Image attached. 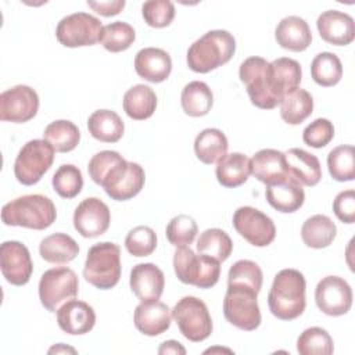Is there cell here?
<instances>
[{
  "mask_svg": "<svg viewBox=\"0 0 355 355\" xmlns=\"http://www.w3.org/2000/svg\"><path fill=\"white\" fill-rule=\"evenodd\" d=\"M306 282L297 269H282L276 273L268 294L269 311L280 320H293L301 316L306 306Z\"/></svg>",
  "mask_w": 355,
  "mask_h": 355,
  "instance_id": "cell-1",
  "label": "cell"
},
{
  "mask_svg": "<svg viewBox=\"0 0 355 355\" xmlns=\"http://www.w3.org/2000/svg\"><path fill=\"white\" fill-rule=\"evenodd\" d=\"M236 51V39L225 29L204 33L187 50V65L193 72L208 73L232 60Z\"/></svg>",
  "mask_w": 355,
  "mask_h": 355,
  "instance_id": "cell-2",
  "label": "cell"
},
{
  "mask_svg": "<svg viewBox=\"0 0 355 355\" xmlns=\"http://www.w3.org/2000/svg\"><path fill=\"white\" fill-rule=\"evenodd\" d=\"M55 218L54 202L43 194L21 196L1 208V220L7 226L44 230L55 222Z\"/></svg>",
  "mask_w": 355,
  "mask_h": 355,
  "instance_id": "cell-3",
  "label": "cell"
},
{
  "mask_svg": "<svg viewBox=\"0 0 355 355\" xmlns=\"http://www.w3.org/2000/svg\"><path fill=\"white\" fill-rule=\"evenodd\" d=\"M239 78L245 85L252 105L261 110H273L280 105L284 94L275 85L269 62L262 57H248L239 68Z\"/></svg>",
  "mask_w": 355,
  "mask_h": 355,
  "instance_id": "cell-4",
  "label": "cell"
},
{
  "mask_svg": "<svg viewBox=\"0 0 355 355\" xmlns=\"http://www.w3.org/2000/svg\"><path fill=\"white\" fill-rule=\"evenodd\" d=\"M121 248L111 241L92 245L83 266L85 280L98 290L115 287L121 279Z\"/></svg>",
  "mask_w": 355,
  "mask_h": 355,
  "instance_id": "cell-5",
  "label": "cell"
},
{
  "mask_svg": "<svg viewBox=\"0 0 355 355\" xmlns=\"http://www.w3.org/2000/svg\"><path fill=\"white\" fill-rule=\"evenodd\" d=\"M173 270L184 284L211 288L219 280L220 262L204 254L197 255L189 245L178 247L173 254Z\"/></svg>",
  "mask_w": 355,
  "mask_h": 355,
  "instance_id": "cell-6",
  "label": "cell"
},
{
  "mask_svg": "<svg viewBox=\"0 0 355 355\" xmlns=\"http://www.w3.org/2000/svg\"><path fill=\"white\" fill-rule=\"evenodd\" d=\"M255 290L244 286H227L223 300V315L234 327L252 331L259 327L262 316Z\"/></svg>",
  "mask_w": 355,
  "mask_h": 355,
  "instance_id": "cell-7",
  "label": "cell"
},
{
  "mask_svg": "<svg viewBox=\"0 0 355 355\" xmlns=\"http://www.w3.org/2000/svg\"><path fill=\"white\" fill-rule=\"evenodd\" d=\"M54 151L53 146L44 139H33L25 143L14 162L17 180L24 186L36 184L51 168Z\"/></svg>",
  "mask_w": 355,
  "mask_h": 355,
  "instance_id": "cell-8",
  "label": "cell"
},
{
  "mask_svg": "<svg viewBox=\"0 0 355 355\" xmlns=\"http://www.w3.org/2000/svg\"><path fill=\"white\" fill-rule=\"evenodd\" d=\"M172 318L182 336L189 341H204L212 333L214 326L209 311L205 302L197 297L186 295L180 298L172 309Z\"/></svg>",
  "mask_w": 355,
  "mask_h": 355,
  "instance_id": "cell-9",
  "label": "cell"
},
{
  "mask_svg": "<svg viewBox=\"0 0 355 355\" xmlns=\"http://www.w3.org/2000/svg\"><path fill=\"white\" fill-rule=\"evenodd\" d=\"M78 291L79 279L67 266L47 269L39 280V300L49 312H55L64 302L73 300Z\"/></svg>",
  "mask_w": 355,
  "mask_h": 355,
  "instance_id": "cell-10",
  "label": "cell"
},
{
  "mask_svg": "<svg viewBox=\"0 0 355 355\" xmlns=\"http://www.w3.org/2000/svg\"><path fill=\"white\" fill-rule=\"evenodd\" d=\"M146 182L144 169L132 161L121 158L105 173L101 180V187L107 196L115 201H126L137 196Z\"/></svg>",
  "mask_w": 355,
  "mask_h": 355,
  "instance_id": "cell-11",
  "label": "cell"
},
{
  "mask_svg": "<svg viewBox=\"0 0 355 355\" xmlns=\"http://www.w3.org/2000/svg\"><path fill=\"white\" fill-rule=\"evenodd\" d=\"M101 21L89 12H73L64 17L57 28L55 37L65 47L93 46L101 40Z\"/></svg>",
  "mask_w": 355,
  "mask_h": 355,
  "instance_id": "cell-12",
  "label": "cell"
},
{
  "mask_svg": "<svg viewBox=\"0 0 355 355\" xmlns=\"http://www.w3.org/2000/svg\"><path fill=\"white\" fill-rule=\"evenodd\" d=\"M233 226L254 247H268L276 237L273 220L262 211L250 205L240 207L234 211Z\"/></svg>",
  "mask_w": 355,
  "mask_h": 355,
  "instance_id": "cell-13",
  "label": "cell"
},
{
  "mask_svg": "<svg viewBox=\"0 0 355 355\" xmlns=\"http://www.w3.org/2000/svg\"><path fill=\"white\" fill-rule=\"evenodd\" d=\"M39 110V96L26 85H17L0 94V119L24 123L31 121Z\"/></svg>",
  "mask_w": 355,
  "mask_h": 355,
  "instance_id": "cell-14",
  "label": "cell"
},
{
  "mask_svg": "<svg viewBox=\"0 0 355 355\" xmlns=\"http://www.w3.org/2000/svg\"><path fill=\"white\" fill-rule=\"evenodd\" d=\"M315 302L324 315H345L352 306V288L340 276H326L316 284Z\"/></svg>",
  "mask_w": 355,
  "mask_h": 355,
  "instance_id": "cell-15",
  "label": "cell"
},
{
  "mask_svg": "<svg viewBox=\"0 0 355 355\" xmlns=\"http://www.w3.org/2000/svg\"><path fill=\"white\" fill-rule=\"evenodd\" d=\"M73 227L85 239L104 234L111 222L108 205L97 197H87L78 204L73 212Z\"/></svg>",
  "mask_w": 355,
  "mask_h": 355,
  "instance_id": "cell-16",
  "label": "cell"
},
{
  "mask_svg": "<svg viewBox=\"0 0 355 355\" xmlns=\"http://www.w3.org/2000/svg\"><path fill=\"white\" fill-rule=\"evenodd\" d=\"M0 268L10 284H26L33 272V262L26 245L17 240L4 241L0 245Z\"/></svg>",
  "mask_w": 355,
  "mask_h": 355,
  "instance_id": "cell-17",
  "label": "cell"
},
{
  "mask_svg": "<svg viewBox=\"0 0 355 355\" xmlns=\"http://www.w3.org/2000/svg\"><path fill=\"white\" fill-rule=\"evenodd\" d=\"M320 37L334 46H348L355 39L354 18L338 10L323 11L316 19Z\"/></svg>",
  "mask_w": 355,
  "mask_h": 355,
  "instance_id": "cell-18",
  "label": "cell"
},
{
  "mask_svg": "<svg viewBox=\"0 0 355 355\" xmlns=\"http://www.w3.org/2000/svg\"><path fill=\"white\" fill-rule=\"evenodd\" d=\"M129 284L132 293L140 300V302L155 301L159 300L164 293L165 276L155 263H137L130 270Z\"/></svg>",
  "mask_w": 355,
  "mask_h": 355,
  "instance_id": "cell-19",
  "label": "cell"
},
{
  "mask_svg": "<svg viewBox=\"0 0 355 355\" xmlns=\"http://www.w3.org/2000/svg\"><path fill=\"white\" fill-rule=\"evenodd\" d=\"M266 201L272 208L283 214H291L298 211L305 201V191L302 184L293 176L266 184L265 189Z\"/></svg>",
  "mask_w": 355,
  "mask_h": 355,
  "instance_id": "cell-20",
  "label": "cell"
},
{
  "mask_svg": "<svg viewBox=\"0 0 355 355\" xmlns=\"http://www.w3.org/2000/svg\"><path fill=\"white\" fill-rule=\"evenodd\" d=\"M57 323L64 333L82 336L94 327L96 312L85 301L69 300L57 309Z\"/></svg>",
  "mask_w": 355,
  "mask_h": 355,
  "instance_id": "cell-21",
  "label": "cell"
},
{
  "mask_svg": "<svg viewBox=\"0 0 355 355\" xmlns=\"http://www.w3.org/2000/svg\"><path fill=\"white\" fill-rule=\"evenodd\" d=\"M136 329L144 336H159L171 327L172 311L158 300L140 302L133 313Z\"/></svg>",
  "mask_w": 355,
  "mask_h": 355,
  "instance_id": "cell-22",
  "label": "cell"
},
{
  "mask_svg": "<svg viewBox=\"0 0 355 355\" xmlns=\"http://www.w3.org/2000/svg\"><path fill=\"white\" fill-rule=\"evenodd\" d=\"M135 69L140 78L151 83L166 80L172 71L171 55L158 47H144L135 57Z\"/></svg>",
  "mask_w": 355,
  "mask_h": 355,
  "instance_id": "cell-23",
  "label": "cell"
},
{
  "mask_svg": "<svg viewBox=\"0 0 355 355\" xmlns=\"http://www.w3.org/2000/svg\"><path fill=\"white\" fill-rule=\"evenodd\" d=\"M277 44L290 51H304L312 42V32L308 22L297 15L284 17L275 29Z\"/></svg>",
  "mask_w": 355,
  "mask_h": 355,
  "instance_id": "cell-24",
  "label": "cell"
},
{
  "mask_svg": "<svg viewBox=\"0 0 355 355\" xmlns=\"http://www.w3.org/2000/svg\"><path fill=\"white\" fill-rule=\"evenodd\" d=\"M251 161V173L265 186L282 180L291 175L288 172L284 153L275 148H262L254 154Z\"/></svg>",
  "mask_w": 355,
  "mask_h": 355,
  "instance_id": "cell-25",
  "label": "cell"
},
{
  "mask_svg": "<svg viewBox=\"0 0 355 355\" xmlns=\"http://www.w3.org/2000/svg\"><path fill=\"white\" fill-rule=\"evenodd\" d=\"M288 172L304 186H316L322 179V166L316 155L302 150L290 148L284 153Z\"/></svg>",
  "mask_w": 355,
  "mask_h": 355,
  "instance_id": "cell-26",
  "label": "cell"
},
{
  "mask_svg": "<svg viewBox=\"0 0 355 355\" xmlns=\"http://www.w3.org/2000/svg\"><path fill=\"white\" fill-rule=\"evenodd\" d=\"M215 175L223 187H239L244 184L251 175V161L241 153L226 154L216 162Z\"/></svg>",
  "mask_w": 355,
  "mask_h": 355,
  "instance_id": "cell-27",
  "label": "cell"
},
{
  "mask_svg": "<svg viewBox=\"0 0 355 355\" xmlns=\"http://www.w3.org/2000/svg\"><path fill=\"white\" fill-rule=\"evenodd\" d=\"M122 105L129 118L135 121H144L155 112L157 94L150 86L139 83L126 90Z\"/></svg>",
  "mask_w": 355,
  "mask_h": 355,
  "instance_id": "cell-28",
  "label": "cell"
},
{
  "mask_svg": "<svg viewBox=\"0 0 355 355\" xmlns=\"http://www.w3.org/2000/svg\"><path fill=\"white\" fill-rule=\"evenodd\" d=\"M39 254L49 263L62 265L78 257L79 245L65 233H53L40 241Z\"/></svg>",
  "mask_w": 355,
  "mask_h": 355,
  "instance_id": "cell-29",
  "label": "cell"
},
{
  "mask_svg": "<svg viewBox=\"0 0 355 355\" xmlns=\"http://www.w3.org/2000/svg\"><path fill=\"white\" fill-rule=\"evenodd\" d=\"M87 129L92 137L103 143H116L125 132L121 116L111 110H97L87 119Z\"/></svg>",
  "mask_w": 355,
  "mask_h": 355,
  "instance_id": "cell-30",
  "label": "cell"
},
{
  "mask_svg": "<svg viewBox=\"0 0 355 355\" xmlns=\"http://www.w3.org/2000/svg\"><path fill=\"white\" fill-rule=\"evenodd\" d=\"M337 236L336 223L322 214L308 218L301 227V237L306 247L320 250L329 247Z\"/></svg>",
  "mask_w": 355,
  "mask_h": 355,
  "instance_id": "cell-31",
  "label": "cell"
},
{
  "mask_svg": "<svg viewBox=\"0 0 355 355\" xmlns=\"http://www.w3.org/2000/svg\"><path fill=\"white\" fill-rule=\"evenodd\" d=\"M229 141L226 135L216 128H207L201 130L194 140L196 157L207 165L218 162L227 154Z\"/></svg>",
  "mask_w": 355,
  "mask_h": 355,
  "instance_id": "cell-32",
  "label": "cell"
},
{
  "mask_svg": "<svg viewBox=\"0 0 355 355\" xmlns=\"http://www.w3.org/2000/svg\"><path fill=\"white\" fill-rule=\"evenodd\" d=\"M180 103L184 114L189 116H204L214 105V94L205 82L193 80L183 87Z\"/></svg>",
  "mask_w": 355,
  "mask_h": 355,
  "instance_id": "cell-33",
  "label": "cell"
},
{
  "mask_svg": "<svg viewBox=\"0 0 355 355\" xmlns=\"http://www.w3.org/2000/svg\"><path fill=\"white\" fill-rule=\"evenodd\" d=\"M313 112V98L305 89L297 87L284 94L280 103V116L288 125H300Z\"/></svg>",
  "mask_w": 355,
  "mask_h": 355,
  "instance_id": "cell-34",
  "label": "cell"
},
{
  "mask_svg": "<svg viewBox=\"0 0 355 355\" xmlns=\"http://www.w3.org/2000/svg\"><path fill=\"white\" fill-rule=\"evenodd\" d=\"M43 139L47 140L57 153H69L79 144L80 132L73 122L57 119L44 128Z\"/></svg>",
  "mask_w": 355,
  "mask_h": 355,
  "instance_id": "cell-35",
  "label": "cell"
},
{
  "mask_svg": "<svg viewBox=\"0 0 355 355\" xmlns=\"http://www.w3.org/2000/svg\"><path fill=\"white\" fill-rule=\"evenodd\" d=\"M311 76L319 86H336L343 78V64L334 53L322 51L311 62Z\"/></svg>",
  "mask_w": 355,
  "mask_h": 355,
  "instance_id": "cell-36",
  "label": "cell"
},
{
  "mask_svg": "<svg viewBox=\"0 0 355 355\" xmlns=\"http://www.w3.org/2000/svg\"><path fill=\"white\" fill-rule=\"evenodd\" d=\"M197 251L198 254L208 255L218 262H223L233 251V241L225 230L211 227L200 234L197 240Z\"/></svg>",
  "mask_w": 355,
  "mask_h": 355,
  "instance_id": "cell-37",
  "label": "cell"
},
{
  "mask_svg": "<svg viewBox=\"0 0 355 355\" xmlns=\"http://www.w3.org/2000/svg\"><path fill=\"white\" fill-rule=\"evenodd\" d=\"M269 71L275 85L283 94L300 87L302 69L298 61L288 57H280L269 62Z\"/></svg>",
  "mask_w": 355,
  "mask_h": 355,
  "instance_id": "cell-38",
  "label": "cell"
},
{
  "mask_svg": "<svg viewBox=\"0 0 355 355\" xmlns=\"http://www.w3.org/2000/svg\"><path fill=\"white\" fill-rule=\"evenodd\" d=\"M330 176L337 182H349L355 178V150L351 144L334 147L327 155Z\"/></svg>",
  "mask_w": 355,
  "mask_h": 355,
  "instance_id": "cell-39",
  "label": "cell"
},
{
  "mask_svg": "<svg viewBox=\"0 0 355 355\" xmlns=\"http://www.w3.org/2000/svg\"><path fill=\"white\" fill-rule=\"evenodd\" d=\"M297 351L301 355H330L334 351L333 338L323 327H308L297 338Z\"/></svg>",
  "mask_w": 355,
  "mask_h": 355,
  "instance_id": "cell-40",
  "label": "cell"
},
{
  "mask_svg": "<svg viewBox=\"0 0 355 355\" xmlns=\"http://www.w3.org/2000/svg\"><path fill=\"white\" fill-rule=\"evenodd\" d=\"M136 39L133 26L123 21H115L103 28L100 43L110 53H119L128 50Z\"/></svg>",
  "mask_w": 355,
  "mask_h": 355,
  "instance_id": "cell-41",
  "label": "cell"
},
{
  "mask_svg": "<svg viewBox=\"0 0 355 355\" xmlns=\"http://www.w3.org/2000/svg\"><path fill=\"white\" fill-rule=\"evenodd\" d=\"M263 273L259 265L250 259H240L234 262L227 273V286H244L261 291Z\"/></svg>",
  "mask_w": 355,
  "mask_h": 355,
  "instance_id": "cell-42",
  "label": "cell"
},
{
  "mask_svg": "<svg viewBox=\"0 0 355 355\" xmlns=\"http://www.w3.org/2000/svg\"><path fill=\"white\" fill-rule=\"evenodd\" d=\"M51 184L60 197L69 200L82 191L83 176L78 166L72 164H62L53 175Z\"/></svg>",
  "mask_w": 355,
  "mask_h": 355,
  "instance_id": "cell-43",
  "label": "cell"
},
{
  "mask_svg": "<svg viewBox=\"0 0 355 355\" xmlns=\"http://www.w3.org/2000/svg\"><path fill=\"white\" fill-rule=\"evenodd\" d=\"M198 233L197 222L184 214L173 216L166 225V239L173 247L190 245Z\"/></svg>",
  "mask_w": 355,
  "mask_h": 355,
  "instance_id": "cell-44",
  "label": "cell"
},
{
  "mask_svg": "<svg viewBox=\"0 0 355 355\" xmlns=\"http://www.w3.org/2000/svg\"><path fill=\"white\" fill-rule=\"evenodd\" d=\"M125 247L133 257H148L157 247V234L150 226H136L126 234Z\"/></svg>",
  "mask_w": 355,
  "mask_h": 355,
  "instance_id": "cell-45",
  "label": "cell"
},
{
  "mask_svg": "<svg viewBox=\"0 0 355 355\" xmlns=\"http://www.w3.org/2000/svg\"><path fill=\"white\" fill-rule=\"evenodd\" d=\"M144 22L151 28H165L175 18V4L169 0H150L141 6Z\"/></svg>",
  "mask_w": 355,
  "mask_h": 355,
  "instance_id": "cell-46",
  "label": "cell"
},
{
  "mask_svg": "<svg viewBox=\"0 0 355 355\" xmlns=\"http://www.w3.org/2000/svg\"><path fill=\"white\" fill-rule=\"evenodd\" d=\"M334 137V126L326 118H318L305 126L302 132V140L306 146L313 148H322L327 146Z\"/></svg>",
  "mask_w": 355,
  "mask_h": 355,
  "instance_id": "cell-47",
  "label": "cell"
},
{
  "mask_svg": "<svg viewBox=\"0 0 355 355\" xmlns=\"http://www.w3.org/2000/svg\"><path fill=\"white\" fill-rule=\"evenodd\" d=\"M121 158H123V157L118 151H114V150H103V151L94 154L87 165V171H89L92 180L100 186L105 173Z\"/></svg>",
  "mask_w": 355,
  "mask_h": 355,
  "instance_id": "cell-48",
  "label": "cell"
},
{
  "mask_svg": "<svg viewBox=\"0 0 355 355\" xmlns=\"http://www.w3.org/2000/svg\"><path fill=\"white\" fill-rule=\"evenodd\" d=\"M333 212L343 223L355 222V191L352 189L340 191L333 200Z\"/></svg>",
  "mask_w": 355,
  "mask_h": 355,
  "instance_id": "cell-49",
  "label": "cell"
},
{
  "mask_svg": "<svg viewBox=\"0 0 355 355\" xmlns=\"http://www.w3.org/2000/svg\"><path fill=\"white\" fill-rule=\"evenodd\" d=\"M125 0H108V1H87V6L103 17H112L119 14L125 7Z\"/></svg>",
  "mask_w": 355,
  "mask_h": 355,
  "instance_id": "cell-50",
  "label": "cell"
},
{
  "mask_svg": "<svg viewBox=\"0 0 355 355\" xmlns=\"http://www.w3.org/2000/svg\"><path fill=\"white\" fill-rule=\"evenodd\" d=\"M158 354H161V355H166V354L184 355L186 354V348L179 341H176V340H166V341H164L159 345Z\"/></svg>",
  "mask_w": 355,
  "mask_h": 355,
  "instance_id": "cell-51",
  "label": "cell"
},
{
  "mask_svg": "<svg viewBox=\"0 0 355 355\" xmlns=\"http://www.w3.org/2000/svg\"><path fill=\"white\" fill-rule=\"evenodd\" d=\"M61 352H64V354H67V352H69V354H76V349L72 348V347L64 345L62 343L55 344V345H53V347L49 349V354H61Z\"/></svg>",
  "mask_w": 355,
  "mask_h": 355,
  "instance_id": "cell-52",
  "label": "cell"
},
{
  "mask_svg": "<svg viewBox=\"0 0 355 355\" xmlns=\"http://www.w3.org/2000/svg\"><path fill=\"white\" fill-rule=\"evenodd\" d=\"M220 351L222 352H230V354L233 352L232 349H227V348H208V349L204 351V354H209V352L212 354V352H220Z\"/></svg>",
  "mask_w": 355,
  "mask_h": 355,
  "instance_id": "cell-53",
  "label": "cell"
}]
</instances>
